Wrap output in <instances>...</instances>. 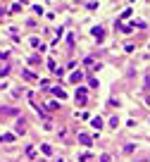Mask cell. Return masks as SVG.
<instances>
[{
  "mask_svg": "<svg viewBox=\"0 0 150 162\" xmlns=\"http://www.w3.org/2000/svg\"><path fill=\"white\" fill-rule=\"evenodd\" d=\"M79 141H81L84 145H90V138H88V136H79Z\"/></svg>",
  "mask_w": 150,
  "mask_h": 162,
  "instance_id": "6da1fadb",
  "label": "cell"
},
{
  "mask_svg": "<svg viewBox=\"0 0 150 162\" xmlns=\"http://www.w3.org/2000/svg\"><path fill=\"white\" fill-rule=\"evenodd\" d=\"M93 127H95V129H100V127H103V122H100V117H95V119H93Z\"/></svg>",
  "mask_w": 150,
  "mask_h": 162,
  "instance_id": "7a4b0ae2",
  "label": "cell"
}]
</instances>
